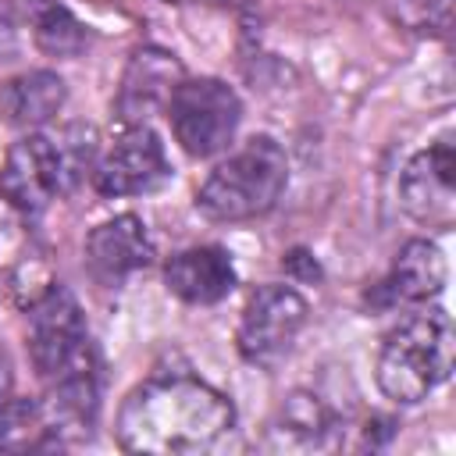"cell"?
<instances>
[{
  "instance_id": "cell-20",
  "label": "cell",
  "mask_w": 456,
  "mask_h": 456,
  "mask_svg": "<svg viewBox=\"0 0 456 456\" xmlns=\"http://www.w3.org/2000/svg\"><path fill=\"white\" fill-rule=\"evenodd\" d=\"M11 388V374H7V360L0 356V392H7Z\"/></svg>"
},
{
  "instance_id": "cell-7",
  "label": "cell",
  "mask_w": 456,
  "mask_h": 456,
  "mask_svg": "<svg viewBox=\"0 0 456 456\" xmlns=\"http://www.w3.org/2000/svg\"><path fill=\"white\" fill-rule=\"evenodd\" d=\"M403 210L424 228H452L456 221V146L452 135H442L428 150L413 153L399 178Z\"/></svg>"
},
{
  "instance_id": "cell-8",
  "label": "cell",
  "mask_w": 456,
  "mask_h": 456,
  "mask_svg": "<svg viewBox=\"0 0 456 456\" xmlns=\"http://www.w3.org/2000/svg\"><path fill=\"white\" fill-rule=\"evenodd\" d=\"M61 192H68V175L53 135L28 132L18 139L0 167V196L21 214H43Z\"/></svg>"
},
{
  "instance_id": "cell-11",
  "label": "cell",
  "mask_w": 456,
  "mask_h": 456,
  "mask_svg": "<svg viewBox=\"0 0 456 456\" xmlns=\"http://www.w3.org/2000/svg\"><path fill=\"white\" fill-rule=\"evenodd\" d=\"M445 278H449V267H445V256L435 242L428 239H410L388 274L367 292V303L374 310H395V306H413V303H428L431 296H438L445 289Z\"/></svg>"
},
{
  "instance_id": "cell-12",
  "label": "cell",
  "mask_w": 456,
  "mask_h": 456,
  "mask_svg": "<svg viewBox=\"0 0 456 456\" xmlns=\"http://www.w3.org/2000/svg\"><path fill=\"white\" fill-rule=\"evenodd\" d=\"M153 264V239L135 214H118L96 224L86 239V267L100 285H121Z\"/></svg>"
},
{
  "instance_id": "cell-19",
  "label": "cell",
  "mask_w": 456,
  "mask_h": 456,
  "mask_svg": "<svg viewBox=\"0 0 456 456\" xmlns=\"http://www.w3.org/2000/svg\"><path fill=\"white\" fill-rule=\"evenodd\" d=\"M281 264H285V271H289L292 278H299V281H317V278H321V267H317V260H314L310 249H289Z\"/></svg>"
},
{
  "instance_id": "cell-21",
  "label": "cell",
  "mask_w": 456,
  "mask_h": 456,
  "mask_svg": "<svg viewBox=\"0 0 456 456\" xmlns=\"http://www.w3.org/2000/svg\"><path fill=\"white\" fill-rule=\"evenodd\" d=\"M175 4H189V0H175ZM207 4H253V0H207Z\"/></svg>"
},
{
  "instance_id": "cell-4",
  "label": "cell",
  "mask_w": 456,
  "mask_h": 456,
  "mask_svg": "<svg viewBox=\"0 0 456 456\" xmlns=\"http://www.w3.org/2000/svg\"><path fill=\"white\" fill-rule=\"evenodd\" d=\"M28 356L46 385L71 374L89 356H96L82 321V306L71 296V289L61 281L46 285L28 303Z\"/></svg>"
},
{
  "instance_id": "cell-10",
  "label": "cell",
  "mask_w": 456,
  "mask_h": 456,
  "mask_svg": "<svg viewBox=\"0 0 456 456\" xmlns=\"http://www.w3.org/2000/svg\"><path fill=\"white\" fill-rule=\"evenodd\" d=\"M185 68L171 50L160 46H139L121 75L118 96H114V114L118 121L128 125H146L153 114L167 110L175 89L182 86Z\"/></svg>"
},
{
  "instance_id": "cell-16",
  "label": "cell",
  "mask_w": 456,
  "mask_h": 456,
  "mask_svg": "<svg viewBox=\"0 0 456 456\" xmlns=\"http://www.w3.org/2000/svg\"><path fill=\"white\" fill-rule=\"evenodd\" d=\"M36 46L50 57H78L89 46V28L57 0H43L32 11Z\"/></svg>"
},
{
  "instance_id": "cell-17",
  "label": "cell",
  "mask_w": 456,
  "mask_h": 456,
  "mask_svg": "<svg viewBox=\"0 0 456 456\" xmlns=\"http://www.w3.org/2000/svg\"><path fill=\"white\" fill-rule=\"evenodd\" d=\"M50 435L46 413L39 403L0 392V452L14 449H32Z\"/></svg>"
},
{
  "instance_id": "cell-14",
  "label": "cell",
  "mask_w": 456,
  "mask_h": 456,
  "mask_svg": "<svg viewBox=\"0 0 456 456\" xmlns=\"http://www.w3.org/2000/svg\"><path fill=\"white\" fill-rule=\"evenodd\" d=\"M68 100V89H64V78L57 71H46V68H36V71H21L14 78H7L0 86V114L7 125L14 128H28L36 132L39 125L53 121L57 110L64 107Z\"/></svg>"
},
{
  "instance_id": "cell-2",
  "label": "cell",
  "mask_w": 456,
  "mask_h": 456,
  "mask_svg": "<svg viewBox=\"0 0 456 456\" xmlns=\"http://www.w3.org/2000/svg\"><path fill=\"white\" fill-rule=\"evenodd\" d=\"M452 370V321L442 306L399 321L378 353V388L403 406L428 399Z\"/></svg>"
},
{
  "instance_id": "cell-13",
  "label": "cell",
  "mask_w": 456,
  "mask_h": 456,
  "mask_svg": "<svg viewBox=\"0 0 456 456\" xmlns=\"http://www.w3.org/2000/svg\"><path fill=\"white\" fill-rule=\"evenodd\" d=\"M235 281H239V274H235L232 253L221 246H189V249H178L164 264L167 292L192 306L221 303L235 289Z\"/></svg>"
},
{
  "instance_id": "cell-1",
  "label": "cell",
  "mask_w": 456,
  "mask_h": 456,
  "mask_svg": "<svg viewBox=\"0 0 456 456\" xmlns=\"http://www.w3.org/2000/svg\"><path fill=\"white\" fill-rule=\"evenodd\" d=\"M235 424V406L214 385L167 370L128 392L118 413V445L150 456H182L217 445Z\"/></svg>"
},
{
  "instance_id": "cell-18",
  "label": "cell",
  "mask_w": 456,
  "mask_h": 456,
  "mask_svg": "<svg viewBox=\"0 0 456 456\" xmlns=\"http://www.w3.org/2000/svg\"><path fill=\"white\" fill-rule=\"evenodd\" d=\"M449 11L452 0H399V21L410 28H428V32H449Z\"/></svg>"
},
{
  "instance_id": "cell-9",
  "label": "cell",
  "mask_w": 456,
  "mask_h": 456,
  "mask_svg": "<svg viewBox=\"0 0 456 456\" xmlns=\"http://www.w3.org/2000/svg\"><path fill=\"white\" fill-rule=\"evenodd\" d=\"M171 178L164 142L150 125H128L125 135L96 160L93 185L100 196L121 200V196H142L160 189Z\"/></svg>"
},
{
  "instance_id": "cell-15",
  "label": "cell",
  "mask_w": 456,
  "mask_h": 456,
  "mask_svg": "<svg viewBox=\"0 0 456 456\" xmlns=\"http://www.w3.org/2000/svg\"><path fill=\"white\" fill-rule=\"evenodd\" d=\"M335 413L314 392H292L271 424V438L278 449H324L335 442Z\"/></svg>"
},
{
  "instance_id": "cell-6",
  "label": "cell",
  "mask_w": 456,
  "mask_h": 456,
  "mask_svg": "<svg viewBox=\"0 0 456 456\" xmlns=\"http://www.w3.org/2000/svg\"><path fill=\"white\" fill-rule=\"evenodd\" d=\"M306 299L289 289V285H260L246 306H242V317H239V331H235V346H239V356L253 367H278L299 331L306 328Z\"/></svg>"
},
{
  "instance_id": "cell-3",
  "label": "cell",
  "mask_w": 456,
  "mask_h": 456,
  "mask_svg": "<svg viewBox=\"0 0 456 456\" xmlns=\"http://www.w3.org/2000/svg\"><path fill=\"white\" fill-rule=\"evenodd\" d=\"M289 185V157L271 135L246 139L200 185L196 210L210 221H249L267 214Z\"/></svg>"
},
{
  "instance_id": "cell-5",
  "label": "cell",
  "mask_w": 456,
  "mask_h": 456,
  "mask_svg": "<svg viewBox=\"0 0 456 456\" xmlns=\"http://www.w3.org/2000/svg\"><path fill=\"white\" fill-rule=\"evenodd\" d=\"M167 121L189 157H214L235 139L242 100L221 78H182L167 103Z\"/></svg>"
}]
</instances>
